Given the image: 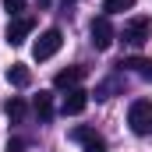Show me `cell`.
<instances>
[{"instance_id": "cell-15", "label": "cell", "mask_w": 152, "mask_h": 152, "mask_svg": "<svg viewBox=\"0 0 152 152\" xmlns=\"http://www.w3.org/2000/svg\"><path fill=\"white\" fill-rule=\"evenodd\" d=\"M0 4H4V11L11 18H21V11H25V0H0Z\"/></svg>"}, {"instance_id": "cell-3", "label": "cell", "mask_w": 152, "mask_h": 152, "mask_svg": "<svg viewBox=\"0 0 152 152\" xmlns=\"http://www.w3.org/2000/svg\"><path fill=\"white\" fill-rule=\"evenodd\" d=\"M60 42H64V32H60V28H46V32L36 39V46H32V57H36V60H50V57L60 50Z\"/></svg>"}, {"instance_id": "cell-11", "label": "cell", "mask_w": 152, "mask_h": 152, "mask_svg": "<svg viewBox=\"0 0 152 152\" xmlns=\"http://www.w3.org/2000/svg\"><path fill=\"white\" fill-rule=\"evenodd\" d=\"M4 113L11 117V124H21V120H25V113H28V106H25V99H18V96H14V99H7Z\"/></svg>"}, {"instance_id": "cell-10", "label": "cell", "mask_w": 152, "mask_h": 152, "mask_svg": "<svg viewBox=\"0 0 152 152\" xmlns=\"http://www.w3.org/2000/svg\"><path fill=\"white\" fill-rule=\"evenodd\" d=\"M36 117L42 120V124L53 120V96H50V92H39L36 96Z\"/></svg>"}, {"instance_id": "cell-9", "label": "cell", "mask_w": 152, "mask_h": 152, "mask_svg": "<svg viewBox=\"0 0 152 152\" xmlns=\"http://www.w3.org/2000/svg\"><path fill=\"white\" fill-rule=\"evenodd\" d=\"M117 67H127V71H138V75L152 81V60H142V57H127V60H120Z\"/></svg>"}, {"instance_id": "cell-13", "label": "cell", "mask_w": 152, "mask_h": 152, "mask_svg": "<svg viewBox=\"0 0 152 152\" xmlns=\"http://www.w3.org/2000/svg\"><path fill=\"white\" fill-rule=\"evenodd\" d=\"M131 7H134V0H103L106 18H110V14H124V11H131Z\"/></svg>"}, {"instance_id": "cell-6", "label": "cell", "mask_w": 152, "mask_h": 152, "mask_svg": "<svg viewBox=\"0 0 152 152\" xmlns=\"http://www.w3.org/2000/svg\"><path fill=\"white\" fill-rule=\"evenodd\" d=\"M85 106H88V92H85V88H67V96H64V103H60L64 117H78Z\"/></svg>"}, {"instance_id": "cell-4", "label": "cell", "mask_w": 152, "mask_h": 152, "mask_svg": "<svg viewBox=\"0 0 152 152\" xmlns=\"http://www.w3.org/2000/svg\"><path fill=\"white\" fill-rule=\"evenodd\" d=\"M88 36H92V46H96V50H110V46H113V39H117V32H113V25H110V18L103 14V18H96V21H92Z\"/></svg>"}, {"instance_id": "cell-14", "label": "cell", "mask_w": 152, "mask_h": 152, "mask_svg": "<svg viewBox=\"0 0 152 152\" xmlns=\"http://www.w3.org/2000/svg\"><path fill=\"white\" fill-rule=\"evenodd\" d=\"M81 145H85V152H106V142H103V138H99L96 131H92V134H88V138H85Z\"/></svg>"}, {"instance_id": "cell-5", "label": "cell", "mask_w": 152, "mask_h": 152, "mask_svg": "<svg viewBox=\"0 0 152 152\" xmlns=\"http://www.w3.org/2000/svg\"><path fill=\"white\" fill-rule=\"evenodd\" d=\"M32 28H36V21H32V18H25V14H21V18H11V21H7V32H4V39H7L11 46H21L25 39L32 36Z\"/></svg>"}, {"instance_id": "cell-7", "label": "cell", "mask_w": 152, "mask_h": 152, "mask_svg": "<svg viewBox=\"0 0 152 152\" xmlns=\"http://www.w3.org/2000/svg\"><path fill=\"white\" fill-rule=\"evenodd\" d=\"M81 78H85V67H64V71H57L53 85H57V88H78Z\"/></svg>"}, {"instance_id": "cell-1", "label": "cell", "mask_w": 152, "mask_h": 152, "mask_svg": "<svg viewBox=\"0 0 152 152\" xmlns=\"http://www.w3.org/2000/svg\"><path fill=\"white\" fill-rule=\"evenodd\" d=\"M127 124L134 134H152V99H134L131 110H127Z\"/></svg>"}, {"instance_id": "cell-16", "label": "cell", "mask_w": 152, "mask_h": 152, "mask_svg": "<svg viewBox=\"0 0 152 152\" xmlns=\"http://www.w3.org/2000/svg\"><path fill=\"white\" fill-rule=\"evenodd\" d=\"M64 4H75V0H64Z\"/></svg>"}, {"instance_id": "cell-2", "label": "cell", "mask_w": 152, "mask_h": 152, "mask_svg": "<svg viewBox=\"0 0 152 152\" xmlns=\"http://www.w3.org/2000/svg\"><path fill=\"white\" fill-rule=\"evenodd\" d=\"M149 39H152V18L138 14V18L124 21V42H131V46H142V42H149Z\"/></svg>"}, {"instance_id": "cell-12", "label": "cell", "mask_w": 152, "mask_h": 152, "mask_svg": "<svg viewBox=\"0 0 152 152\" xmlns=\"http://www.w3.org/2000/svg\"><path fill=\"white\" fill-rule=\"evenodd\" d=\"M120 85H124L120 78H106L103 85H96V99H110L113 92H120Z\"/></svg>"}, {"instance_id": "cell-8", "label": "cell", "mask_w": 152, "mask_h": 152, "mask_svg": "<svg viewBox=\"0 0 152 152\" xmlns=\"http://www.w3.org/2000/svg\"><path fill=\"white\" fill-rule=\"evenodd\" d=\"M7 81H11L14 88H28V85H32V71H28L25 64H11V67H7Z\"/></svg>"}]
</instances>
